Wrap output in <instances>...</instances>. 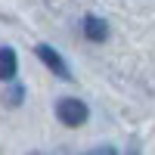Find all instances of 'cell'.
<instances>
[{
	"instance_id": "2",
	"label": "cell",
	"mask_w": 155,
	"mask_h": 155,
	"mask_svg": "<svg viewBox=\"0 0 155 155\" xmlns=\"http://www.w3.org/2000/svg\"><path fill=\"white\" fill-rule=\"evenodd\" d=\"M37 56H41V59L47 62V68H53V71H56L59 78H71L68 65H65V62H62V56L56 53L53 47H47V44H41V47H37Z\"/></svg>"
},
{
	"instance_id": "3",
	"label": "cell",
	"mask_w": 155,
	"mask_h": 155,
	"mask_svg": "<svg viewBox=\"0 0 155 155\" xmlns=\"http://www.w3.org/2000/svg\"><path fill=\"white\" fill-rule=\"evenodd\" d=\"M84 34L90 37V41H106V37H109V25L102 22L99 16H87L84 19Z\"/></svg>"
},
{
	"instance_id": "7",
	"label": "cell",
	"mask_w": 155,
	"mask_h": 155,
	"mask_svg": "<svg viewBox=\"0 0 155 155\" xmlns=\"http://www.w3.org/2000/svg\"><path fill=\"white\" fill-rule=\"evenodd\" d=\"M130 155H137V146H134V149H130Z\"/></svg>"
},
{
	"instance_id": "5",
	"label": "cell",
	"mask_w": 155,
	"mask_h": 155,
	"mask_svg": "<svg viewBox=\"0 0 155 155\" xmlns=\"http://www.w3.org/2000/svg\"><path fill=\"white\" fill-rule=\"evenodd\" d=\"M19 99H22V84L6 87V93H3V102H6V106H19Z\"/></svg>"
},
{
	"instance_id": "4",
	"label": "cell",
	"mask_w": 155,
	"mask_h": 155,
	"mask_svg": "<svg viewBox=\"0 0 155 155\" xmlns=\"http://www.w3.org/2000/svg\"><path fill=\"white\" fill-rule=\"evenodd\" d=\"M12 74H16V53L9 47H3L0 50V81H9Z\"/></svg>"
},
{
	"instance_id": "6",
	"label": "cell",
	"mask_w": 155,
	"mask_h": 155,
	"mask_svg": "<svg viewBox=\"0 0 155 155\" xmlns=\"http://www.w3.org/2000/svg\"><path fill=\"white\" fill-rule=\"evenodd\" d=\"M87 155H118L112 146H99V149H93V152H87Z\"/></svg>"
},
{
	"instance_id": "1",
	"label": "cell",
	"mask_w": 155,
	"mask_h": 155,
	"mask_svg": "<svg viewBox=\"0 0 155 155\" xmlns=\"http://www.w3.org/2000/svg\"><path fill=\"white\" fill-rule=\"evenodd\" d=\"M56 115H59V121H62V124L78 127V124H84V121H87V106H84L81 99H59Z\"/></svg>"
}]
</instances>
